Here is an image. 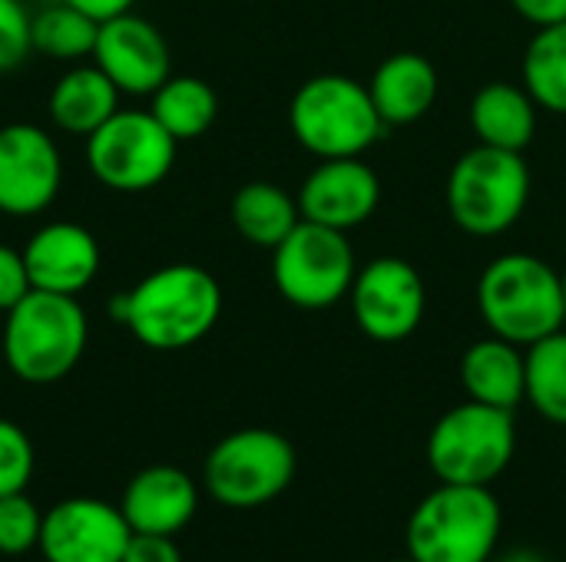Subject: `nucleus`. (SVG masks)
Listing matches in <instances>:
<instances>
[{
	"instance_id": "f257e3e1",
	"label": "nucleus",
	"mask_w": 566,
	"mask_h": 562,
	"mask_svg": "<svg viewBox=\"0 0 566 562\" xmlns=\"http://www.w3.org/2000/svg\"><path fill=\"white\" fill-rule=\"evenodd\" d=\"M109 315L149 351H186L216 328L222 288L206 268L179 262L119 291L109 301Z\"/></svg>"
},
{
	"instance_id": "f03ea898",
	"label": "nucleus",
	"mask_w": 566,
	"mask_h": 562,
	"mask_svg": "<svg viewBox=\"0 0 566 562\" xmlns=\"http://www.w3.org/2000/svg\"><path fill=\"white\" fill-rule=\"evenodd\" d=\"M478 311L491 335L521 348L560 331L566 321L560 272L527 252L494 258L478 278Z\"/></svg>"
},
{
	"instance_id": "7ed1b4c3",
	"label": "nucleus",
	"mask_w": 566,
	"mask_h": 562,
	"mask_svg": "<svg viewBox=\"0 0 566 562\" xmlns=\"http://www.w3.org/2000/svg\"><path fill=\"white\" fill-rule=\"evenodd\" d=\"M90 321L73 295L33 288L3 321V361L23 384H56L83 358Z\"/></svg>"
},
{
	"instance_id": "20e7f679",
	"label": "nucleus",
	"mask_w": 566,
	"mask_h": 562,
	"mask_svg": "<svg viewBox=\"0 0 566 562\" xmlns=\"http://www.w3.org/2000/svg\"><path fill=\"white\" fill-rule=\"evenodd\" d=\"M405 540L415 562H488L501 540V503L491 487L438 484L415 507Z\"/></svg>"
},
{
	"instance_id": "39448f33",
	"label": "nucleus",
	"mask_w": 566,
	"mask_h": 562,
	"mask_svg": "<svg viewBox=\"0 0 566 562\" xmlns=\"http://www.w3.org/2000/svg\"><path fill=\"white\" fill-rule=\"evenodd\" d=\"M289 126L298 146L318 159L361 156L385 129L368 86L342 73L305 79L289 103Z\"/></svg>"
},
{
	"instance_id": "423d86ee",
	"label": "nucleus",
	"mask_w": 566,
	"mask_h": 562,
	"mask_svg": "<svg viewBox=\"0 0 566 562\" xmlns=\"http://www.w3.org/2000/svg\"><path fill=\"white\" fill-rule=\"evenodd\" d=\"M448 215L478 238H491L521 222L531 202V169L521 152L478 142L448 176Z\"/></svg>"
},
{
	"instance_id": "0eeeda50",
	"label": "nucleus",
	"mask_w": 566,
	"mask_h": 562,
	"mask_svg": "<svg viewBox=\"0 0 566 562\" xmlns=\"http://www.w3.org/2000/svg\"><path fill=\"white\" fill-rule=\"evenodd\" d=\"M514 411L464 401L441 414L428 437V467L438 484L491 487L514 460Z\"/></svg>"
},
{
	"instance_id": "6e6552de",
	"label": "nucleus",
	"mask_w": 566,
	"mask_h": 562,
	"mask_svg": "<svg viewBox=\"0 0 566 562\" xmlns=\"http://www.w3.org/2000/svg\"><path fill=\"white\" fill-rule=\"evenodd\" d=\"M295 480V447L269 427H245L222 437L202 467L209 497L232 510H255L279 500Z\"/></svg>"
},
{
	"instance_id": "1a4fd4ad",
	"label": "nucleus",
	"mask_w": 566,
	"mask_h": 562,
	"mask_svg": "<svg viewBox=\"0 0 566 562\" xmlns=\"http://www.w3.org/2000/svg\"><path fill=\"white\" fill-rule=\"evenodd\" d=\"M358 265L345 232L302 219L272 248V282L279 295L305 311H322L348 298Z\"/></svg>"
},
{
	"instance_id": "9d476101",
	"label": "nucleus",
	"mask_w": 566,
	"mask_h": 562,
	"mask_svg": "<svg viewBox=\"0 0 566 562\" xmlns=\"http://www.w3.org/2000/svg\"><path fill=\"white\" fill-rule=\"evenodd\" d=\"M176 149L149 109H116L86 136V166L113 192H149L172 172Z\"/></svg>"
},
{
	"instance_id": "9b49d317",
	"label": "nucleus",
	"mask_w": 566,
	"mask_h": 562,
	"mask_svg": "<svg viewBox=\"0 0 566 562\" xmlns=\"http://www.w3.org/2000/svg\"><path fill=\"white\" fill-rule=\"evenodd\" d=\"M348 301H352L355 325L371 341L398 344L421 328L428 291H424V278L411 262L398 255H385L358 268Z\"/></svg>"
},
{
	"instance_id": "f8f14e48",
	"label": "nucleus",
	"mask_w": 566,
	"mask_h": 562,
	"mask_svg": "<svg viewBox=\"0 0 566 562\" xmlns=\"http://www.w3.org/2000/svg\"><path fill=\"white\" fill-rule=\"evenodd\" d=\"M63 185V159L53 136L33 123L0 126V212L10 219L40 215Z\"/></svg>"
},
{
	"instance_id": "ddd939ff",
	"label": "nucleus",
	"mask_w": 566,
	"mask_h": 562,
	"mask_svg": "<svg viewBox=\"0 0 566 562\" xmlns=\"http://www.w3.org/2000/svg\"><path fill=\"white\" fill-rule=\"evenodd\" d=\"M129 537L133 530L119 507L96 497H70L43 513L40 556L46 562H123Z\"/></svg>"
},
{
	"instance_id": "4468645a",
	"label": "nucleus",
	"mask_w": 566,
	"mask_h": 562,
	"mask_svg": "<svg viewBox=\"0 0 566 562\" xmlns=\"http://www.w3.org/2000/svg\"><path fill=\"white\" fill-rule=\"evenodd\" d=\"M90 60L123 96H153L172 76V56L163 30L133 10L99 23Z\"/></svg>"
},
{
	"instance_id": "2eb2a0df",
	"label": "nucleus",
	"mask_w": 566,
	"mask_h": 562,
	"mask_svg": "<svg viewBox=\"0 0 566 562\" xmlns=\"http://www.w3.org/2000/svg\"><path fill=\"white\" fill-rule=\"evenodd\" d=\"M381 202V179L378 172L361 162V156L348 159H322L298 192L302 219L348 232L365 225Z\"/></svg>"
},
{
	"instance_id": "dca6fc26",
	"label": "nucleus",
	"mask_w": 566,
	"mask_h": 562,
	"mask_svg": "<svg viewBox=\"0 0 566 562\" xmlns=\"http://www.w3.org/2000/svg\"><path fill=\"white\" fill-rule=\"evenodd\" d=\"M30 285L53 295H80L99 272V242L86 225L46 222L20 248Z\"/></svg>"
},
{
	"instance_id": "f3484780",
	"label": "nucleus",
	"mask_w": 566,
	"mask_h": 562,
	"mask_svg": "<svg viewBox=\"0 0 566 562\" xmlns=\"http://www.w3.org/2000/svg\"><path fill=\"white\" fill-rule=\"evenodd\" d=\"M116 507L133 533L176 537L199 510V487L186 470L172 464H153L126 484Z\"/></svg>"
},
{
	"instance_id": "a211bd4d",
	"label": "nucleus",
	"mask_w": 566,
	"mask_h": 562,
	"mask_svg": "<svg viewBox=\"0 0 566 562\" xmlns=\"http://www.w3.org/2000/svg\"><path fill=\"white\" fill-rule=\"evenodd\" d=\"M461 384L468 401L517 411L527 401V354L507 338H481L461 358Z\"/></svg>"
},
{
	"instance_id": "6ab92c4d",
	"label": "nucleus",
	"mask_w": 566,
	"mask_h": 562,
	"mask_svg": "<svg viewBox=\"0 0 566 562\" xmlns=\"http://www.w3.org/2000/svg\"><path fill=\"white\" fill-rule=\"evenodd\" d=\"M438 70L421 53H391L378 70L371 73L368 93L385 126H408L428 116V109L438 99Z\"/></svg>"
},
{
	"instance_id": "aec40b11",
	"label": "nucleus",
	"mask_w": 566,
	"mask_h": 562,
	"mask_svg": "<svg viewBox=\"0 0 566 562\" xmlns=\"http://www.w3.org/2000/svg\"><path fill=\"white\" fill-rule=\"evenodd\" d=\"M119 96L116 83L93 60L76 63L50 89V119L56 129L86 139L119 109Z\"/></svg>"
},
{
	"instance_id": "412c9836",
	"label": "nucleus",
	"mask_w": 566,
	"mask_h": 562,
	"mask_svg": "<svg viewBox=\"0 0 566 562\" xmlns=\"http://www.w3.org/2000/svg\"><path fill=\"white\" fill-rule=\"evenodd\" d=\"M537 103L524 86L514 83H488L471 99V129L478 142L494 149L524 152L537 132Z\"/></svg>"
},
{
	"instance_id": "4be33fe9",
	"label": "nucleus",
	"mask_w": 566,
	"mask_h": 562,
	"mask_svg": "<svg viewBox=\"0 0 566 562\" xmlns=\"http://www.w3.org/2000/svg\"><path fill=\"white\" fill-rule=\"evenodd\" d=\"M232 225L235 232L255 245V248H275L279 242H285V235L302 222V209L298 199H292L282 185L275 182H245L235 195H232Z\"/></svg>"
},
{
	"instance_id": "5701e85b",
	"label": "nucleus",
	"mask_w": 566,
	"mask_h": 562,
	"mask_svg": "<svg viewBox=\"0 0 566 562\" xmlns=\"http://www.w3.org/2000/svg\"><path fill=\"white\" fill-rule=\"evenodd\" d=\"M149 113L163 123V129L176 142H192L219 116V96L216 89L199 76H169L149 103Z\"/></svg>"
},
{
	"instance_id": "b1692460",
	"label": "nucleus",
	"mask_w": 566,
	"mask_h": 562,
	"mask_svg": "<svg viewBox=\"0 0 566 562\" xmlns=\"http://www.w3.org/2000/svg\"><path fill=\"white\" fill-rule=\"evenodd\" d=\"M524 89L547 113H566V20L541 26L524 53Z\"/></svg>"
},
{
	"instance_id": "393cba45",
	"label": "nucleus",
	"mask_w": 566,
	"mask_h": 562,
	"mask_svg": "<svg viewBox=\"0 0 566 562\" xmlns=\"http://www.w3.org/2000/svg\"><path fill=\"white\" fill-rule=\"evenodd\" d=\"M527 404L551 424L566 427V331L527 348Z\"/></svg>"
},
{
	"instance_id": "a878e982",
	"label": "nucleus",
	"mask_w": 566,
	"mask_h": 562,
	"mask_svg": "<svg viewBox=\"0 0 566 562\" xmlns=\"http://www.w3.org/2000/svg\"><path fill=\"white\" fill-rule=\"evenodd\" d=\"M33 50L63 63H76L93 56L96 46V33H99V20H93L90 13L70 7V3H53L46 10H40L33 17Z\"/></svg>"
},
{
	"instance_id": "bb28decb",
	"label": "nucleus",
	"mask_w": 566,
	"mask_h": 562,
	"mask_svg": "<svg viewBox=\"0 0 566 562\" xmlns=\"http://www.w3.org/2000/svg\"><path fill=\"white\" fill-rule=\"evenodd\" d=\"M43 513L23 494L0 497V556H27L40 550Z\"/></svg>"
},
{
	"instance_id": "cd10ccee",
	"label": "nucleus",
	"mask_w": 566,
	"mask_h": 562,
	"mask_svg": "<svg viewBox=\"0 0 566 562\" xmlns=\"http://www.w3.org/2000/svg\"><path fill=\"white\" fill-rule=\"evenodd\" d=\"M36 454L27 431L7 417H0V497L23 494L33 480Z\"/></svg>"
},
{
	"instance_id": "c85d7f7f",
	"label": "nucleus",
	"mask_w": 566,
	"mask_h": 562,
	"mask_svg": "<svg viewBox=\"0 0 566 562\" xmlns=\"http://www.w3.org/2000/svg\"><path fill=\"white\" fill-rule=\"evenodd\" d=\"M33 17L23 0H0V73L23 66L33 53Z\"/></svg>"
},
{
	"instance_id": "c756f323",
	"label": "nucleus",
	"mask_w": 566,
	"mask_h": 562,
	"mask_svg": "<svg viewBox=\"0 0 566 562\" xmlns=\"http://www.w3.org/2000/svg\"><path fill=\"white\" fill-rule=\"evenodd\" d=\"M33 291L27 265H23V252L0 245V311L7 315L13 305H20L27 295Z\"/></svg>"
},
{
	"instance_id": "7c9ffc66",
	"label": "nucleus",
	"mask_w": 566,
	"mask_h": 562,
	"mask_svg": "<svg viewBox=\"0 0 566 562\" xmlns=\"http://www.w3.org/2000/svg\"><path fill=\"white\" fill-rule=\"evenodd\" d=\"M123 562H182V553L172 537L159 533H133Z\"/></svg>"
},
{
	"instance_id": "2f4dec72",
	"label": "nucleus",
	"mask_w": 566,
	"mask_h": 562,
	"mask_svg": "<svg viewBox=\"0 0 566 562\" xmlns=\"http://www.w3.org/2000/svg\"><path fill=\"white\" fill-rule=\"evenodd\" d=\"M511 7L537 30L566 20V0H511Z\"/></svg>"
},
{
	"instance_id": "473e14b6",
	"label": "nucleus",
	"mask_w": 566,
	"mask_h": 562,
	"mask_svg": "<svg viewBox=\"0 0 566 562\" xmlns=\"http://www.w3.org/2000/svg\"><path fill=\"white\" fill-rule=\"evenodd\" d=\"M63 3H70V7H76V10H83V13H90L93 20L103 23L109 17H119V13L133 10L136 0H63Z\"/></svg>"
},
{
	"instance_id": "72a5a7b5",
	"label": "nucleus",
	"mask_w": 566,
	"mask_h": 562,
	"mask_svg": "<svg viewBox=\"0 0 566 562\" xmlns=\"http://www.w3.org/2000/svg\"><path fill=\"white\" fill-rule=\"evenodd\" d=\"M497 562H547L544 556H537V553H531V550H514V553H507L504 560Z\"/></svg>"
},
{
	"instance_id": "f704fd0d",
	"label": "nucleus",
	"mask_w": 566,
	"mask_h": 562,
	"mask_svg": "<svg viewBox=\"0 0 566 562\" xmlns=\"http://www.w3.org/2000/svg\"><path fill=\"white\" fill-rule=\"evenodd\" d=\"M560 288H564V301H566V268L560 272Z\"/></svg>"
},
{
	"instance_id": "c9c22d12",
	"label": "nucleus",
	"mask_w": 566,
	"mask_h": 562,
	"mask_svg": "<svg viewBox=\"0 0 566 562\" xmlns=\"http://www.w3.org/2000/svg\"><path fill=\"white\" fill-rule=\"evenodd\" d=\"M395 562H415V560H411V556H408V560H395Z\"/></svg>"
}]
</instances>
